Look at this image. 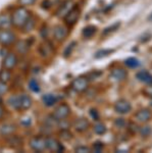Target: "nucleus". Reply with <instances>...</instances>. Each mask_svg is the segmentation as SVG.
<instances>
[{
  "instance_id": "obj_1",
  "label": "nucleus",
  "mask_w": 152,
  "mask_h": 153,
  "mask_svg": "<svg viewBox=\"0 0 152 153\" xmlns=\"http://www.w3.org/2000/svg\"><path fill=\"white\" fill-rule=\"evenodd\" d=\"M8 103L12 108L16 110H27L33 104L31 96L28 94H21L16 96H11L8 98Z\"/></svg>"
},
{
  "instance_id": "obj_2",
  "label": "nucleus",
  "mask_w": 152,
  "mask_h": 153,
  "mask_svg": "<svg viewBox=\"0 0 152 153\" xmlns=\"http://www.w3.org/2000/svg\"><path fill=\"white\" fill-rule=\"evenodd\" d=\"M30 16V12L28 11V9L24 8V6L18 7L16 10L12 12V25L14 27H16V28H23L24 25L26 24V22L28 21Z\"/></svg>"
},
{
  "instance_id": "obj_3",
  "label": "nucleus",
  "mask_w": 152,
  "mask_h": 153,
  "mask_svg": "<svg viewBox=\"0 0 152 153\" xmlns=\"http://www.w3.org/2000/svg\"><path fill=\"white\" fill-rule=\"evenodd\" d=\"M16 37L13 32L8 31V29L0 30V44L3 46L11 45L16 42Z\"/></svg>"
},
{
  "instance_id": "obj_4",
  "label": "nucleus",
  "mask_w": 152,
  "mask_h": 153,
  "mask_svg": "<svg viewBox=\"0 0 152 153\" xmlns=\"http://www.w3.org/2000/svg\"><path fill=\"white\" fill-rule=\"evenodd\" d=\"M70 113V106L65 103H62V104L58 105L57 107L55 108V110L53 111L52 117L55 118L56 120H65L68 114Z\"/></svg>"
},
{
  "instance_id": "obj_5",
  "label": "nucleus",
  "mask_w": 152,
  "mask_h": 153,
  "mask_svg": "<svg viewBox=\"0 0 152 153\" xmlns=\"http://www.w3.org/2000/svg\"><path fill=\"white\" fill-rule=\"evenodd\" d=\"M89 87V81H88L87 78L85 76H79V78L75 79L73 82L72 83V88L76 92H85L86 90Z\"/></svg>"
},
{
  "instance_id": "obj_6",
  "label": "nucleus",
  "mask_w": 152,
  "mask_h": 153,
  "mask_svg": "<svg viewBox=\"0 0 152 153\" xmlns=\"http://www.w3.org/2000/svg\"><path fill=\"white\" fill-rule=\"evenodd\" d=\"M30 146L34 151L42 152L46 149V138L33 137L30 141Z\"/></svg>"
},
{
  "instance_id": "obj_7",
  "label": "nucleus",
  "mask_w": 152,
  "mask_h": 153,
  "mask_svg": "<svg viewBox=\"0 0 152 153\" xmlns=\"http://www.w3.org/2000/svg\"><path fill=\"white\" fill-rule=\"evenodd\" d=\"M75 7V3H73V0H65V2L61 3V5L59 6V8L56 11V16L58 18H62L65 19L67 16V13L70 12L72 9Z\"/></svg>"
},
{
  "instance_id": "obj_8",
  "label": "nucleus",
  "mask_w": 152,
  "mask_h": 153,
  "mask_svg": "<svg viewBox=\"0 0 152 153\" xmlns=\"http://www.w3.org/2000/svg\"><path fill=\"white\" fill-rule=\"evenodd\" d=\"M114 109L117 113H121V114H126L129 113L132 109V105L128 100L126 99H119L117 100L114 104Z\"/></svg>"
},
{
  "instance_id": "obj_9",
  "label": "nucleus",
  "mask_w": 152,
  "mask_h": 153,
  "mask_svg": "<svg viewBox=\"0 0 152 153\" xmlns=\"http://www.w3.org/2000/svg\"><path fill=\"white\" fill-rule=\"evenodd\" d=\"M80 16H81V10H80L79 8H78V7L75 6L72 9V10L68 12L67 16L65 18V24H67V26H70V27L73 26V25H75L78 21H79Z\"/></svg>"
},
{
  "instance_id": "obj_10",
  "label": "nucleus",
  "mask_w": 152,
  "mask_h": 153,
  "mask_svg": "<svg viewBox=\"0 0 152 153\" xmlns=\"http://www.w3.org/2000/svg\"><path fill=\"white\" fill-rule=\"evenodd\" d=\"M46 149L50 150L52 152H61L63 150V147L54 138L47 137L46 138Z\"/></svg>"
},
{
  "instance_id": "obj_11",
  "label": "nucleus",
  "mask_w": 152,
  "mask_h": 153,
  "mask_svg": "<svg viewBox=\"0 0 152 153\" xmlns=\"http://www.w3.org/2000/svg\"><path fill=\"white\" fill-rule=\"evenodd\" d=\"M151 118V111L149 109H141L135 114V120L140 124H146L150 120Z\"/></svg>"
},
{
  "instance_id": "obj_12",
  "label": "nucleus",
  "mask_w": 152,
  "mask_h": 153,
  "mask_svg": "<svg viewBox=\"0 0 152 153\" xmlns=\"http://www.w3.org/2000/svg\"><path fill=\"white\" fill-rule=\"evenodd\" d=\"M110 76H111L114 81H116V82H122V81H125L127 79L128 74H127V71H125L124 68H116L110 71Z\"/></svg>"
},
{
  "instance_id": "obj_13",
  "label": "nucleus",
  "mask_w": 152,
  "mask_h": 153,
  "mask_svg": "<svg viewBox=\"0 0 152 153\" xmlns=\"http://www.w3.org/2000/svg\"><path fill=\"white\" fill-rule=\"evenodd\" d=\"M18 63V58L14 53H7L3 59V66L7 70H12Z\"/></svg>"
},
{
  "instance_id": "obj_14",
  "label": "nucleus",
  "mask_w": 152,
  "mask_h": 153,
  "mask_svg": "<svg viewBox=\"0 0 152 153\" xmlns=\"http://www.w3.org/2000/svg\"><path fill=\"white\" fill-rule=\"evenodd\" d=\"M67 29L63 26H56L53 29V36L57 41H63L67 36Z\"/></svg>"
},
{
  "instance_id": "obj_15",
  "label": "nucleus",
  "mask_w": 152,
  "mask_h": 153,
  "mask_svg": "<svg viewBox=\"0 0 152 153\" xmlns=\"http://www.w3.org/2000/svg\"><path fill=\"white\" fill-rule=\"evenodd\" d=\"M90 127V123L87 118L85 117H81L79 120H76L75 125H73V128L77 132L79 133H83V132H86Z\"/></svg>"
},
{
  "instance_id": "obj_16",
  "label": "nucleus",
  "mask_w": 152,
  "mask_h": 153,
  "mask_svg": "<svg viewBox=\"0 0 152 153\" xmlns=\"http://www.w3.org/2000/svg\"><path fill=\"white\" fill-rule=\"evenodd\" d=\"M39 52L43 57H49L52 54V46L49 42H44L39 48Z\"/></svg>"
},
{
  "instance_id": "obj_17",
  "label": "nucleus",
  "mask_w": 152,
  "mask_h": 153,
  "mask_svg": "<svg viewBox=\"0 0 152 153\" xmlns=\"http://www.w3.org/2000/svg\"><path fill=\"white\" fill-rule=\"evenodd\" d=\"M12 25L11 16L8 13L0 14V29H8Z\"/></svg>"
},
{
  "instance_id": "obj_18",
  "label": "nucleus",
  "mask_w": 152,
  "mask_h": 153,
  "mask_svg": "<svg viewBox=\"0 0 152 153\" xmlns=\"http://www.w3.org/2000/svg\"><path fill=\"white\" fill-rule=\"evenodd\" d=\"M136 76L140 82L145 83V84H147V85H151L152 84V76L147 71H139V73L136 75Z\"/></svg>"
},
{
  "instance_id": "obj_19",
  "label": "nucleus",
  "mask_w": 152,
  "mask_h": 153,
  "mask_svg": "<svg viewBox=\"0 0 152 153\" xmlns=\"http://www.w3.org/2000/svg\"><path fill=\"white\" fill-rule=\"evenodd\" d=\"M42 101H43L44 105H46L49 107V106H52L55 104L56 101H57V97H56V95H54V94L48 93V94H45L42 97Z\"/></svg>"
},
{
  "instance_id": "obj_20",
  "label": "nucleus",
  "mask_w": 152,
  "mask_h": 153,
  "mask_svg": "<svg viewBox=\"0 0 152 153\" xmlns=\"http://www.w3.org/2000/svg\"><path fill=\"white\" fill-rule=\"evenodd\" d=\"M14 131H16V126L12 125V124H5L1 127L0 133L4 136H10L13 134Z\"/></svg>"
},
{
  "instance_id": "obj_21",
  "label": "nucleus",
  "mask_w": 152,
  "mask_h": 153,
  "mask_svg": "<svg viewBox=\"0 0 152 153\" xmlns=\"http://www.w3.org/2000/svg\"><path fill=\"white\" fill-rule=\"evenodd\" d=\"M16 51L21 54H26L29 50V43L27 41H19L16 46Z\"/></svg>"
},
{
  "instance_id": "obj_22",
  "label": "nucleus",
  "mask_w": 152,
  "mask_h": 153,
  "mask_svg": "<svg viewBox=\"0 0 152 153\" xmlns=\"http://www.w3.org/2000/svg\"><path fill=\"white\" fill-rule=\"evenodd\" d=\"M35 25H36V19H34L33 16H30L29 19L26 22V24H24V27H23L24 32V33H29V32H31L32 30L34 29Z\"/></svg>"
},
{
  "instance_id": "obj_23",
  "label": "nucleus",
  "mask_w": 152,
  "mask_h": 153,
  "mask_svg": "<svg viewBox=\"0 0 152 153\" xmlns=\"http://www.w3.org/2000/svg\"><path fill=\"white\" fill-rule=\"evenodd\" d=\"M96 32H97L96 27L88 26V27H86L84 29V31H83V36H84L85 38H91V37H93L96 34Z\"/></svg>"
},
{
  "instance_id": "obj_24",
  "label": "nucleus",
  "mask_w": 152,
  "mask_h": 153,
  "mask_svg": "<svg viewBox=\"0 0 152 153\" xmlns=\"http://www.w3.org/2000/svg\"><path fill=\"white\" fill-rule=\"evenodd\" d=\"M11 79V74L9 70L7 68H4V70L0 71V82L3 83H8Z\"/></svg>"
},
{
  "instance_id": "obj_25",
  "label": "nucleus",
  "mask_w": 152,
  "mask_h": 153,
  "mask_svg": "<svg viewBox=\"0 0 152 153\" xmlns=\"http://www.w3.org/2000/svg\"><path fill=\"white\" fill-rule=\"evenodd\" d=\"M125 65H126L130 68H138V66L140 65V61H139L137 58H135V57H130L128 59H126V61H125Z\"/></svg>"
},
{
  "instance_id": "obj_26",
  "label": "nucleus",
  "mask_w": 152,
  "mask_h": 153,
  "mask_svg": "<svg viewBox=\"0 0 152 153\" xmlns=\"http://www.w3.org/2000/svg\"><path fill=\"white\" fill-rule=\"evenodd\" d=\"M94 132L96 133L97 135H103L105 134V132H106V127H105L104 124H102V123H97L96 125L94 126Z\"/></svg>"
},
{
  "instance_id": "obj_27",
  "label": "nucleus",
  "mask_w": 152,
  "mask_h": 153,
  "mask_svg": "<svg viewBox=\"0 0 152 153\" xmlns=\"http://www.w3.org/2000/svg\"><path fill=\"white\" fill-rule=\"evenodd\" d=\"M29 87L33 92H39L40 91V85H39L38 81L36 80V79H32L30 80V82H29Z\"/></svg>"
},
{
  "instance_id": "obj_28",
  "label": "nucleus",
  "mask_w": 152,
  "mask_h": 153,
  "mask_svg": "<svg viewBox=\"0 0 152 153\" xmlns=\"http://www.w3.org/2000/svg\"><path fill=\"white\" fill-rule=\"evenodd\" d=\"M9 139H8V143H9V145L12 147H16V146H19V145H21L19 144V142H21V140L19 139V138H16V136H9Z\"/></svg>"
},
{
  "instance_id": "obj_29",
  "label": "nucleus",
  "mask_w": 152,
  "mask_h": 153,
  "mask_svg": "<svg viewBox=\"0 0 152 153\" xmlns=\"http://www.w3.org/2000/svg\"><path fill=\"white\" fill-rule=\"evenodd\" d=\"M140 134L143 137H148L151 134V128L149 126H144V127L140 128Z\"/></svg>"
},
{
  "instance_id": "obj_30",
  "label": "nucleus",
  "mask_w": 152,
  "mask_h": 153,
  "mask_svg": "<svg viewBox=\"0 0 152 153\" xmlns=\"http://www.w3.org/2000/svg\"><path fill=\"white\" fill-rule=\"evenodd\" d=\"M60 137L62 138L63 140H70V139H72L73 135L70 134V132L67 129H65L60 132Z\"/></svg>"
},
{
  "instance_id": "obj_31",
  "label": "nucleus",
  "mask_w": 152,
  "mask_h": 153,
  "mask_svg": "<svg viewBox=\"0 0 152 153\" xmlns=\"http://www.w3.org/2000/svg\"><path fill=\"white\" fill-rule=\"evenodd\" d=\"M75 151L78 152V153H90L92 150L87 146H79V147L76 148Z\"/></svg>"
},
{
  "instance_id": "obj_32",
  "label": "nucleus",
  "mask_w": 152,
  "mask_h": 153,
  "mask_svg": "<svg viewBox=\"0 0 152 153\" xmlns=\"http://www.w3.org/2000/svg\"><path fill=\"white\" fill-rule=\"evenodd\" d=\"M114 125H116L117 128H119V129H122V128L126 127L127 123L124 118H117L116 122H114Z\"/></svg>"
},
{
  "instance_id": "obj_33",
  "label": "nucleus",
  "mask_w": 152,
  "mask_h": 153,
  "mask_svg": "<svg viewBox=\"0 0 152 153\" xmlns=\"http://www.w3.org/2000/svg\"><path fill=\"white\" fill-rule=\"evenodd\" d=\"M143 94L147 96V97H151L152 98V84L148 85L147 87L143 89Z\"/></svg>"
},
{
  "instance_id": "obj_34",
  "label": "nucleus",
  "mask_w": 152,
  "mask_h": 153,
  "mask_svg": "<svg viewBox=\"0 0 152 153\" xmlns=\"http://www.w3.org/2000/svg\"><path fill=\"white\" fill-rule=\"evenodd\" d=\"M112 50H101V51H98L95 55L96 58H99V57H104V56H107L109 53H111Z\"/></svg>"
},
{
  "instance_id": "obj_35",
  "label": "nucleus",
  "mask_w": 152,
  "mask_h": 153,
  "mask_svg": "<svg viewBox=\"0 0 152 153\" xmlns=\"http://www.w3.org/2000/svg\"><path fill=\"white\" fill-rule=\"evenodd\" d=\"M102 149H103V145H102V143L100 142H96L94 144V146H93V151L96 152V153H99L102 151Z\"/></svg>"
},
{
  "instance_id": "obj_36",
  "label": "nucleus",
  "mask_w": 152,
  "mask_h": 153,
  "mask_svg": "<svg viewBox=\"0 0 152 153\" xmlns=\"http://www.w3.org/2000/svg\"><path fill=\"white\" fill-rule=\"evenodd\" d=\"M75 45H76V42H73V43H70V45H68V47L65 49V57H67V56L72 53V51L73 50V48H75Z\"/></svg>"
},
{
  "instance_id": "obj_37",
  "label": "nucleus",
  "mask_w": 152,
  "mask_h": 153,
  "mask_svg": "<svg viewBox=\"0 0 152 153\" xmlns=\"http://www.w3.org/2000/svg\"><path fill=\"white\" fill-rule=\"evenodd\" d=\"M7 92V86L6 83L0 82V95H3Z\"/></svg>"
},
{
  "instance_id": "obj_38",
  "label": "nucleus",
  "mask_w": 152,
  "mask_h": 153,
  "mask_svg": "<svg viewBox=\"0 0 152 153\" xmlns=\"http://www.w3.org/2000/svg\"><path fill=\"white\" fill-rule=\"evenodd\" d=\"M36 0H19V4L23 6H27V5H32V4L35 2Z\"/></svg>"
},
{
  "instance_id": "obj_39",
  "label": "nucleus",
  "mask_w": 152,
  "mask_h": 153,
  "mask_svg": "<svg viewBox=\"0 0 152 153\" xmlns=\"http://www.w3.org/2000/svg\"><path fill=\"white\" fill-rule=\"evenodd\" d=\"M119 26V24H116V25H113L112 27H110V28H107V29H105V31H104V35L105 34H107L108 32H111V31H114L116 29H117V27Z\"/></svg>"
},
{
  "instance_id": "obj_40",
  "label": "nucleus",
  "mask_w": 152,
  "mask_h": 153,
  "mask_svg": "<svg viewBox=\"0 0 152 153\" xmlns=\"http://www.w3.org/2000/svg\"><path fill=\"white\" fill-rule=\"evenodd\" d=\"M91 117H93V120H98V118H99V114H98V111L95 109H91Z\"/></svg>"
},
{
  "instance_id": "obj_41",
  "label": "nucleus",
  "mask_w": 152,
  "mask_h": 153,
  "mask_svg": "<svg viewBox=\"0 0 152 153\" xmlns=\"http://www.w3.org/2000/svg\"><path fill=\"white\" fill-rule=\"evenodd\" d=\"M3 114H4V109H3V107L0 105V118L3 117Z\"/></svg>"
},
{
  "instance_id": "obj_42",
  "label": "nucleus",
  "mask_w": 152,
  "mask_h": 153,
  "mask_svg": "<svg viewBox=\"0 0 152 153\" xmlns=\"http://www.w3.org/2000/svg\"><path fill=\"white\" fill-rule=\"evenodd\" d=\"M148 21H150V22H152V13H150V16H148Z\"/></svg>"
},
{
  "instance_id": "obj_43",
  "label": "nucleus",
  "mask_w": 152,
  "mask_h": 153,
  "mask_svg": "<svg viewBox=\"0 0 152 153\" xmlns=\"http://www.w3.org/2000/svg\"><path fill=\"white\" fill-rule=\"evenodd\" d=\"M150 104L152 105V98H151V100H150Z\"/></svg>"
}]
</instances>
